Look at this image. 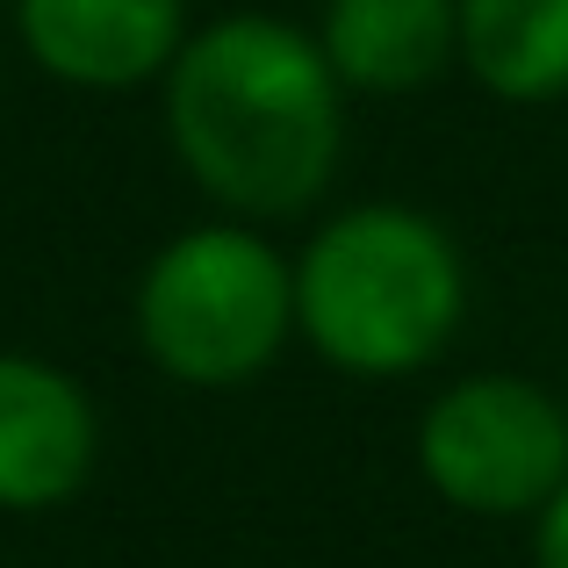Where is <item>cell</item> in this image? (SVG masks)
<instances>
[{
	"mask_svg": "<svg viewBox=\"0 0 568 568\" xmlns=\"http://www.w3.org/2000/svg\"><path fill=\"white\" fill-rule=\"evenodd\" d=\"M561 396H568V388H561Z\"/></svg>",
	"mask_w": 568,
	"mask_h": 568,
	"instance_id": "30bf717a",
	"label": "cell"
},
{
	"mask_svg": "<svg viewBox=\"0 0 568 568\" xmlns=\"http://www.w3.org/2000/svg\"><path fill=\"white\" fill-rule=\"evenodd\" d=\"M468 324V260L425 209L361 202L295 260V338L332 375H425Z\"/></svg>",
	"mask_w": 568,
	"mask_h": 568,
	"instance_id": "7a4b0ae2",
	"label": "cell"
},
{
	"mask_svg": "<svg viewBox=\"0 0 568 568\" xmlns=\"http://www.w3.org/2000/svg\"><path fill=\"white\" fill-rule=\"evenodd\" d=\"M166 138L187 181L237 223L303 216L346 159V80L281 14H223L166 65Z\"/></svg>",
	"mask_w": 568,
	"mask_h": 568,
	"instance_id": "6da1fadb",
	"label": "cell"
},
{
	"mask_svg": "<svg viewBox=\"0 0 568 568\" xmlns=\"http://www.w3.org/2000/svg\"><path fill=\"white\" fill-rule=\"evenodd\" d=\"M410 460L446 511L532 518L568 483V396L526 375H460L425 403Z\"/></svg>",
	"mask_w": 568,
	"mask_h": 568,
	"instance_id": "277c9868",
	"label": "cell"
},
{
	"mask_svg": "<svg viewBox=\"0 0 568 568\" xmlns=\"http://www.w3.org/2000/svg\"><path fill=\"white\" fill-rule=\"evenodd\" d=\"M460 65L497 101L568 94V0H460Z\"/></svg>",
	"mask_w": 568,
	"mask_h": 568,
	"instance_id": "ba28073f",
	"label": "cell"
},
{
	"mask_svg": "<svg viewBox=\"0 0 568 568\" xmlns=\"http://www.w3.org/2000/svg\"><path fill=\"white\" fill-rule=\"evenodd\" d=\"M317 43L346 94H417L460 65V0H324Z\"/></svg>",
	"mask_w": 568,
	"mask_h": 568,
	"instance_id": "52a82bcc",
	"label": "cell"
},
{
	"mask_svg": "<svg viewBox=\"0 0 568 568\" xmlns=\"http://www.w3.org/2000/svg\"><path fill=\"white\" fill-rule=\"evenodd\" d=\"M14 37L43 80L123 94L166 80L194 29L187 0H14Z\"/></svg>",
	"mask_w": 568,
	"mask_h": 568,
	"instance_id": "8992f818",
	"label": "cell"
},
{
	"mask_svg": "<svg viewBox=\"0 0 568 568\" xmlns=\"http://www.w3.org/2000/svg\"><path fill=\"white\" fill-rule=\"evenodd\" d=\"M138 346L181 388H245L295 338V260L252 223H202L152 252L138 274Z\"/></svg>",
	"mask_w": 568,
	"mask_h": 568,
	"instance_id": "3957f363",
	"label": "cell"
},
{
	"mask_svg": "<svg viewBox=\"0 0 568 568\" xmlns=\"http://www.w3.org/2000/svg\"><path fill=\"white\" fill-rule=\"evenodd\" d=\"M526 526H532V568H568V483L526 518Z\"/></svg>",
	"mask_w": 568,
	"mask_h": 568,
	"instance_id": "9c48e42d",
	"label": "cell"
},
{
	"mask_svg": "<svg viewBox=\"0 0 568 568\" xmlns=\"http://www.w3.org/2000/svg\"><path fill=\"white\" fill-rule=\"evenodd\" d=\"M101 460V410L43 353H0V511H65Z\"/></svg>",
	"mask_w": 568,
	"mask_h": 568,
	"instance_id": "5b68a950",
	"label": "cell"
}]
</instances>
